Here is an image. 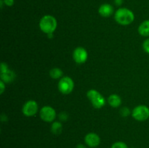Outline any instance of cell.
<instances>
[{
    "instance_id": "6da1fadb",
    "label": "cell",
    "mask_w": 149,
    "mask_h": 148,
    "mask_svg": "<svg viewBox=\"0 0 149 148\" xmlns=\"http://www.w3.org/2000/svg\"><path fill=\"white\" fill-rule=\"evenodd\" d=\"M116 22L122 26H127L131 24L135 20V15L133 12L126 7H121L118 9L114 14Z\"/></svg>"
},
{
    "instance_id": "7a4b0ae2",
    "label": "cell",
    "mask_w": 149,
    "mask_h": 148,
    "mask_svg": "<svg viewBox=\"0 0 149 148\" xmlns=\"http://www.w3.org/2000/svg\"><path fill=\"white\" fill-rule=\"evenodd\" d=\"M39 28L45 33H53L56 30L58 23L54 16L50 15H44L39 21Z\"/></svg>"
},
{
    "instance_id": "3957f363",
    "label": "cell",
    "mask_w": 149,
    "mask_h": 148,
    "mask_svg": "<svg viewBox=\"0 0 149 148\" xmlns=\"http://www.w3.org/2000/svg\"><path fill=\"white\" fill-rule=\"evenodd\" d=\"M87 98L91 102L92 105L96 109H100L106 104V100L103 96L95 89H90L87 93Z\"/></svg>"
},
{
    "instance_id": "277c9868",
    "label": "cell",
    "mask_w": 149,
    "mask_h": 148,
    "mask_svg": "<svg viewBox=\"0 0 149 148\" xmlns=\"http://www.w3.org/2000/svg\"><path fill=\"white\" fill-rule=\"evenodd\" d=\"M132 118L138 121H145L149 118V107L146 105H138L132 111Z\"/></svg>"
},
{
    "instance_id": "5b68a950",
    "label": "cell",
    "mask_w": 149,
    "mask_h": 148,
    "mask_svg": "<svg viewBox=\"0 0 149 148\" xmlns=\"http://www.w3.org/2000/svg\"><path fill=\"white\" fill-rule=\"evenodd\" d=\"M58 89L62 94H68L72 92L74 88V82L72 78L68 76H64L58 82Z\"/></svg>"
},
{
    "instance_id": "8992f818",
    "label": "cell",
    "mask_w": 149,
    "mask_h": 148,
    "mask_svg": "<svg viewBox=\"0 0 149 148\" xmlns=\"http://www.w3.org/2000/svg\"><path fill=\"white\" fill-rule=\"evenodd\" d=\"M41 119L45 122L51 123L56 118V112L53 107L50 106H44L39 112Z\"/></svg>"
},
{
    "instance_id": "52a82bcc",
    "label": "cell",
    "mask_w": 149,
    "mask_h": 148,
    "mask_svg": "<svg viewBox=\"0 0 149 148\" xmlns=\"http://www.w3.org/2000/svg\"><path fill=\"white\" fill-rule=\"evenodd\" d=\"M38 104L34 100H29L23 106L22 112L26 117H32L38 112Z\"/></svg>"
},
{
    "instance_id": "ba28073f",
    "label": "cell",
    "mask_w": 149,
    "mask_h": 148,
    "mask_svg": "<svg viewBox=\"0 0 149 148\" xmlns=\"http://www.w3.org/2000/svg\"><path fill=\"white\" fill-rule=\"evenodd\" d=\"M73 58L74 60L78 64H83L87 60L88 53L84 48L79 46L76 48L73 52Z\"/></svg>"
},
{
    "instance_id": "9c48e42d",
    "label": "cell",
    "mask_w": 149,
    "mask_h": 148,
    "mask_svg": "<svg viewBox=\"0 0 149 148\" xmlns=\"http://www.w3.org/2000/svg\"><path fill=\"white\" fill-rule=\"evenodd\" d=\"M84 142L90 148H96L100 144V138L97 133L90 132L84 136Z\"/></svg>"
},
{
    "instance_id": "30bf717a",
    "label": "cell",
    "mask_w": 149,
    "mask_h": 148,
    "mask_svg": "<svg viewBox=\"0 0 149 148\" xmlns=\"http://www.w3.org/2000/svg\"><path fill=\"white\" fill-rule=\"evenodd\" d=\"M98 13L103 17H109L113 13V7L110 4L105 3L98 8Z\"/></svg>"
},
{
    "instance_id": "8fae6325",
    "label": "cell",
    "mask_w": 149,
    "mask_h": 148,
    "mask_svg": "<svg viewBox=\"0 0 149 148\" xmlns=\"http://www.w3.org/2000/svg\"><path fill=\"white\" fill-rule=\"evenodd\" d=\"M0 77H1V81H4V83H11L15 80L16 75L14 71L9 69L5 72L1 73Z\"/></svg>"
},
{
    "instance_id": "7c38bea8",
    "label": "cell",
    "mask_w": 149,
    "mask_h": 148,
    "mask_svg": "<svg viewBox=\"0 0 149 148\" xmlns=\"http://www.w3.org/2000/svg\"><path fill=\"white\" fill-rule=\"evenodd\" d=\"M138 33L145 37L149 36V20H146L141 23L138 27Z\"/></svg>"
},
{
    "instance_id": "4fadbf2b",
    "label": "cell",
    "mask_w": 149,
    "mask_h": 148,
    "mask_svg": "<svg viewBox=\"0 0 149 148\" xmlns=\"http://www.w3.org/2000/svg\"><path fill=\"white\" fill-rule=\"evenodd\" d=\"M108 102L112 107H118L122 104V99L118 94H111L108 98Z\"/></svg>"
},
{
    "instance_id": "5bb4252c",
    "label": "cell",
    "mask_w": 149,
    "mask_h": 148,
    "mask_svg": "<svg viewBox=\"0 0 149 148\" xmlns=\"http://www.w3.org/2000/svg\"><path fill=\"white\" fill-rule=\"evenodd\" d=\"M51 132L53 134L59 135L62 133L63 131V125L61 122L59 121H55L52 123V126H51Z\"/></svg>"
},
{
    "instance_id": "9a60e30c",
    "label": "cell",
    "mask_w": 149,
    "mask_h": 148,
    "mask_svg": "<svg viewBox=\"0 0 149 148\" xmlns=\"http://www.w3.org/2000/svg\"><path fill=\"white\" fill-rule=\"evenodd\" d=\"M63 74V73L62 70L58 68H54L49 71V75L53 79H58L62 76Z\"/></svg>"
},
{
    "instance_id": "2e32d148",
    "label": "cell",
    "mask_w": 149,
    "mask_h": 148,
    "mask_svg": "<svg viewBox=\"0 0 149 148\" xmlns=\"http://www.w3.org/2000/svg\"><path fill=\"white\" fill-rule=\"evenodd\" d=\"M111 148H128V146L125 142L119 141V142H114L111 145Z\"/></svg>"
},
{
    "instance_id": "e0dca14e",
    "label": "cell",
    "mask_w": 149,
    "mask_h": 148,
    "mask_svg": "<svg viewBox=\"0 0 149 148\" xmlns=\"http://www.w3.org/2000/svg\"><path fill=\"white\" fill-rule=\"evenodd\" d=\"M130 110L128 107H122L120 110V115L122 116V117H127L130 115Z\"/></svg>"
},
{
    "instance_id": "ac0fdd59",
    "label": "cell",
    "mask_w": 149,
    "mask_h": 148,
    "mask_svg": "<svg viewBox=\"0 0 149 148\" xmlns=\"http://www.w3.org/2000/svg\"><path fill=\"white\" fill-rule=\"evenodd\" d=\"M59 119L61 121H66L68 119V114L66 113V112H61L59 114Z\"/></svg>"
},
{
    "instance_id": "d6986e66",
    "label": "cell",
    "mask_w": 149,
    "mask_h": 148,
    "mask_svg": "<svg viewBox=\"0 0 149 148\" xmlns=\"http://www.w3.org/2000/svg\"><path fill=\"white\" fill-rule=\"evenodd\" d=\"M143 49L146 53L149 54V39H146L143 43Z\"/></svg>"
},
{
    "instance_id": "ffe728a7",
    "label": "cell",
    "mask_w": 149,
    "mask_h": 148,
    "mask_svg": "<svg viewBox=\"0 0 149 148\" xmlns=\"http://www.w3.org/2000/svg\"><path fill=\"white\" fill-rule=\"evenodd\" d=\"M2 1L4 5L7 6V7H12L14 5L15 3V0H2Z\"/></svg>"
},
{
    "instance_id": "44dd1931",
    "label": "cell",
    "mask_w": 149,
    "mask_h": 148,
    "mask_svg": "<svg viewBox=\"0 0 149 148\" xmlns=\"http://www.w3.org/2000/svg\"><path fill=\"white\" fill-rule=\"evenodd\" d=\"M7 70H9L8 65L5 63V62H1V73L5 72Z\"/></svg>"
},
{
    "instance_id": "7402d4cb",
    "label": "cell",
    "mask_w": 149,
    "mask_h": 148,
    "mask_svg": "<svg viewBox=\"0 0 149 148\" xmlns=\"http://www.w3.org/2000/svg\"><path fill=\"white\" fill-rule=\"evenodd\" d=\"M0 89H0V94H2L3 93H4V89H5V83H4V81H0Z\"/></svg>"
},
{
    "instance_id": "603a6c76",
    "label": "cell",
    "mask_w": 149,
    "mask_h": 148,
    "mask_svg": "<svg viewBox=\"0 0 149 148\" xmlns=\"http://www.w3.org/2000/svg\"><path fill=\"white\" fill-rule=\"evenodd\" d=\"M113 2H114L116 5L121 6L123 4V0H113Z\"/></svg>"
},
{
    "instance_id": "cb8c5ba5",
    "label": "cell",
    "mask_w": 149,
    "mask_h": 148,
    "mask_svg": "<svg viewBox=\"0 0 149 148\" xmlns=\"http://www.w3.org/2000/svg\"><path fill=\"white\" fill-rule=\"evenodd\" d=\"M77 148H87V145H83V144H79L77 145Z\"/></svg>"
},
{
    "instance_id": "d4e9b609",
    "label": "cell",
    "mask_w": 149,
    "mask_h": 148,
    "mask_svg": "<svg viewBox=\"0 0 149 148\" xmlns=\"http://www.w3.org/2000/svg\"><path fill=\"white\" fill-rule=\"evenodd\" d=\"M47 36L49 39H52L53 38V33H49V34H47Z\"/></svg>"
},
{
    "instance_id": "484cf974",
    "label": "cell",
    "mask_w": 149,
    "mask_h": 148,
    "mask_svg": "<svg viewBox=\"0 0 149 148\" xmlns=\"http://www.w3.org/2000/svg\"><path fill=\"white\" fill-rule=\"evenodd\" d=\"M132 148H135V147H132Z\"/></svg>"
}]
</instances>
